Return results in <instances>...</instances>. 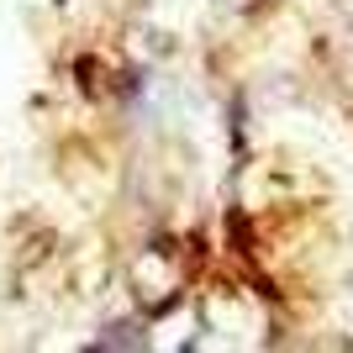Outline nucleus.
I'll list each match as a JSON object with an SVG mask.
<instances>
[]
</instances>
